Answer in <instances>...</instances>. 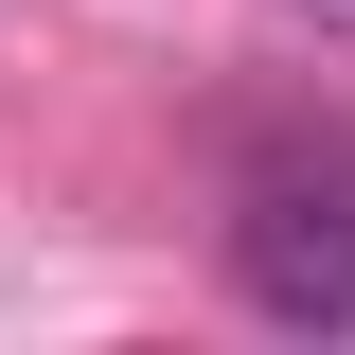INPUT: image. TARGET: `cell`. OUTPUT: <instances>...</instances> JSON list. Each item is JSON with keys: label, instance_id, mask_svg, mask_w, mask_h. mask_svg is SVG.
<instances>
[{"label": "cell", "instance_id": "2", "mask_svg": "<svg viewBox=\"0 0 355 355\" xmlns=\"http://www.w3.org/2000/svg\"><path fill=\"white\" fill-rule=\"evenodd\" d=\"M302 18H320V36H355V0H302Z\"/></svg>", "mask_w": 355, "mask_h": 355}, {"label": "cell", "instance_id": "1", "mask_svg": "<svg viewBox=\"0 0 355 355\" xmlns=\"http://www.w3.org/2000/svg\"><path fill=\"white\" fill-rule=\"evenodd\" d=\"M231 302L284 338H355V178L338 160H284L231 196Z\"/></svg>", "mask_w": 355, "mask_h": 355}]
</instances>
